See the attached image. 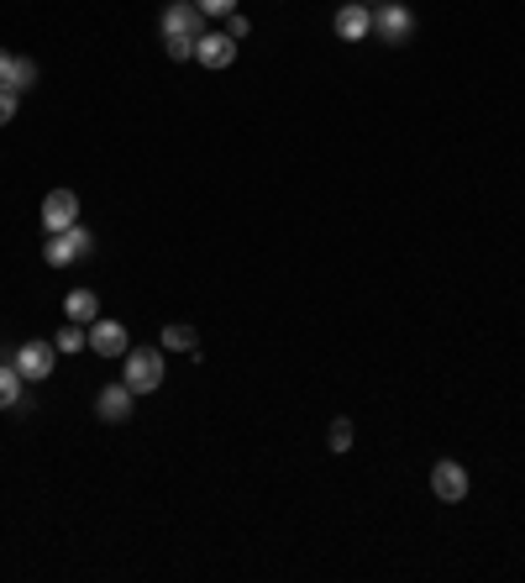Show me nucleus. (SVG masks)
Listing matches in <instances>:
<instances>
[{"label": "nucleus", "instance_id": "obj_20", "mask_svg": "<svg viewBox=\"0 0 525 583\" xmlns=\"http://www.w3.org/2000/svg\"><path fill=\"white\" fill-rule=\"evenodd\" d=\"M227 37H247V16H242V11L227 16Z\"/></svg>", "mask_w": 525, "mask_h": 583}, {"label": "nucleus", "instance_id": "obj_8", "mask_svg": "<svg viewBox=\"0 0 525 583\" xmlns=\"http://www.w3.org/2000/svg\"><path fill=\"white\" fill-rule=\"evenodd\" d=\"M431 495L447 499V505L467 499V467H463V463H452V458H441V463L431 467Z\"/></svg>", "mask_w": 525, "mask_h": 583}, {"label": "nucleus", "instance_id": "obj_19", "mask_svg": "<svg viewBox=\"0 0 525 583\" xmlns=\"http://www.w3.org/2000/svg\"><path fill=\"white\" fill-rule=\"evenodd\" d=\"M195 5H200L205 16H232L236 11V0H195Z\"/></svg>", "mask_w": 525, "mask_h": 583}, {"label": "nucleus", "instance_id": "obj_4", "mask_svg": "<svg viewBox=\"0 0 525 583\" xmlns=\"http://www.w3.org/2000/svg\"><path fill=\"white\" fill-rule=\"evenodd\" d=\"M95 247V232L89 227H69V232H48V268H69V263H80Z\"/></svg>", "mask_w": 525, "mask_h": 583}, {"label": "nucleus", "instance_id": "obj_3", "mask_svg": "<svg viewBox=\"0 0 525 583\" xmlns=\"http://www.w3.org/2000/svg\"><path fill=\"white\" fill-rule=\"evenodd\" d=\"M374 32H379L389 48H405L410 37H415V11L400 5V0H379V5H374Z\"/></svg>", "mask_w": 525, "mask_h": 583}, {"label": "nucleus", "instance_id": "obj_9", "mask_svg": "<svg viewBox=\"0 0 525 583\" xmlns=\"http://www.w3.org/2000/svg\"><path fill=\"white\" fill-rule=\"evenodd\" d=\"M331 27H337V37H342V42H363V37L374 32V11H368L363 0H347V5L331 16Z\"/></svg>", "mask_w": 525, "mask_h": 583}, {"label": "nucleus", "instance_id": "obj_10", "mask_svg": "<svg viewBox=\"0 0 525 583\" xmlns=\"http://www.w3.org/2000/svg\"><path fill=\"white\" fill-rule=\"evenodd\" d=\"M195 59H200L205 69H232L236 63V37H227V32H200Z\"/></svg>", "mask_w": 525, "mask_h": 583}, {"label": "nucleus", "instance_id": "obj_17", "mask_svg": "<svg viewBox=\"0 0 525 583\" xmlns=\"http://www.w3.org/2000/svg\"><path fill=\"white\" fill-rule=\"evenodd\" d=\"M352 447V421L342 415V421H331V452H347Z\"/></svg>", "mask_w": 525, "mask_h": 583}, {"label": "nucleus", "instance_id": "obj_7", "mask_svg": "<svg viewBox=\"0 0 525 583\" xmlns=\"http://www.w3.org/2000/svg\"><path fill=\"white\" fill-rule=\"evenodd\" d=\"M132 389H126V379H117V384H106L100 394H95V415L100 421H111V426H121V421H132Z\"/></svg>", "mask_w": 525, "mask_h": 583}, {"label": "nucleus", "instance_id": "obj_15", "mask_svg": "<svg viewBox=\"0 0 525 583\" xmlns=\"http://www.w3.org/2000/svg\"><path fill=\"white\" fill-rule=\"evenodd\" d=\"M163 348L169 352H195V326H163Z\"/></svg>", "mask_w": 525, "mask_h": 583}, {"label": "nucleus", "instance_id": "obj_5", "mask_svg": "<svg viewBox=\"0 0 525 583\" xmlns=\"http://www.w3.org/2000/svg\"><path fill=\"white\" fill-rule=\"evenodd\" d=\"M53 352L59 348H48V342H22V348H16V374L27 384L53 379Z\"/></svg>", "mask_w": 525, "mask_h": 583}, {"label": "nucleus", "instance_id": "obj_12", "mask_svg": "<svg viewBox=\"0 0 525 583\" xmlns=\"http://www.w3.org/2000/svg\"><path fill=\"white\" fill-rule=\"evenodd\" d=\"M0 85L16 89V95H22V89H32V85H37V63L16 59V53H5V48H0Z\"/></svg>", "mask_w": 525, "mask_h": 583}, {"label": "nucleus", "instance_id": "obj_16", "mask_svg": "<svg viewBox=\"0 0 525 583\" xmlns=\"http://www.w3.org/2000/svg\"><path fill=\"white\" fill-rule=\"evenodd\" d=\"M53 348H59V352H85V348H89V331H85L80 321H69V326L59 331V342H53Z\"/></svg>", "mask_w": 525, "mask_h": 583}, {"label": "nucleus", "instance_id": "obj_21", "mask_svg": "<svg viewBox=\"0 0 525 583\" xmlns=\"http://www.w3.org/2000/svg\"><path fill=\"white\" fill-rule=\"evenodd\" d=\"M363 5H374V0H363Z\"/></svg>", "mask_w": 525, "mask_h": 583}, {"label": "nucleus", "instance_id": "obj_18", "mask_svg": "<svg viewBox=\"0 0 525 583\" xmlns=\"http://www.w3.org/2000/svg\"><path fill=\"white\" fill-rule=\"evenodd\" d=\"M16 106H22V95L0 85V126H11V121H16Z\"/></svg>", "mask_w": 525, "mask_h": 583}, {"label": "nucleus", "instance_id": "obj_6", "mask_svg": "<svg viewBox=\"0 0 525 583\" xmlns=\"http://www.w3.org/2000/svg\"><path fill=\"white\" fill-rule=\"evenodd\" d=\"M42 227H48V232L80 227V195H74V190H53V195L42 201Z\"/></svg>", "mask_w": 525, "mask_h": 583}, {"label": "nucleus", "instance_id": "obj_1", "mask_svg": "<svg viewBox=\"0 0 525 583\" xmlns=\"http://www.w3.org/2000/svg\"><path fill=\"white\" fill-rule=\"evenodd\" d=\"M200 27H205V11L195 5V0H169V5H163V53H169L174 63L195 59Z\"/></svg>", "mask_w": 525, "mask_h": 583}, {"label": "nucleus", "instance_id": "obj_2", "mask_svg": "<svg viewBox=\"0 0 525 583\" xmlns=\"http://www.w3.org/2000/svg\"><path fill=\"white\" fill-rule=\"evenodd\" d=\"M126 389L132 394H152L158 384H163V352H152V348H126Z\"/></svg>", "mask_w": 525, "mask_h": 583}, {"label": "nucleus", "instance_id": "obj_14", "mask_svg": "<svg viewBox=\"0 0 525 583\" xmlns=\"http://www.w3.org/2000/svg\"><path fill=\"white\" fill-rule=\"evenodd\" d=\"M22 374H16V363H0V410H11V405H22Z\"/></svg>", "mask_w": 525, "mask_h": 583}, {"label": "nucleus", "instance_id": "obj_13", "mask_svg": "<svg viewBox=\"0 0 525 583\" xmlns=\"http://www.w3.org/2000/svg\"><path fill=\"white\" fill-rule=\"evenodd\" d=\"M63 316H69V321H80V326H89L95 316H100V294H95V290H74L69 300H63Z\"/></svg>", "mask_w": 525, "mask_h": 583}, {"label": "nucleus", "instance_id": "obj_11", "mask_svg": "<svg viewBox=\"0 0 525 583\" xmlns=\"http://www.w3.org/2000/svg\"><path fill=\"white\" fill-rule=\"evenodd\" d=\"M89 348L100 352V357H126V326L95 316V321H89Z\"/></svg>", "mask_w": 525, "mask_h": 583}]
</instances>
